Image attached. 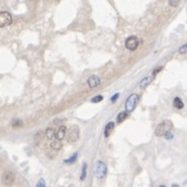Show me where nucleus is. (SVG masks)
<instances>
[{"label": "nucleus", "mask_w": 187, "mask_h": 187, "mask_svg": "<svg viewBox=\"0 0 187 187\" xmlns=\"http://www.w3.org/2000/svg\"><path fill=\"white\" fill-rule=\"evenodd\" d=\"M173 129V123L170 120H165V121H162L159 125L157 126L155 130L156 136L160 137V136H164L166 133L170 132V130Z\"/></svg>", "instance_id": "obj_1"}, {"label": "nucleus", "mask_w": 187, "mask_h": 187, "mask_svg": "<svg viewBox=\"0 0 187 187\" xmlns=\"http://www.w3.org/2000/svg\"><path fill=\"white\" fill-rule=\"evenodd\" d=\"M94 174L98 179H103L107 174V166L103 161H97L94 166Z\"/></svg>", "instance_id": "obj_2"}, {"label": "nucleus", "mask_w": 187, "mask_h": 187, "mask_svg": "<svg viewBox=\"0 0 187 187\" xmlns=\"http://www.w3.org/2000/svg\"><path fill=\"white\" fill-rule=\"evenodd\" d=\"M139 100V97H138L137 94H132L128 97V99L125 102V109L127 112H131L135 109L136 105H137V102Z\"/></svg>", "instance_id": "obj_3"}, {"label": "nucleus", "mask_w": 187, "mask_h": 187, "mask_svg": "<svg viewBox=\"0 0 187 187\" xmlns=\"http://www.w3.org/2000/svg\"><path fill=\"white\" fill-rule=\"evenodd\" d=\"M16 180V175L14 174L12 170H4L2 174V177H1V181L4 185L7 186H11V185L14 184Z\"/></svg>", "instance_id": "obj_4"}, {"label": "nucleus", "mask_w": 187, "mask_h": 187, "mask_svg": "<svg viewBox=\"0 0 187 187\" xmlns=\"http://www.w3.org/2000/svg\"><path fill=\"white\" fill-rule=\"evenodd\" d=\"M138 45H139V40L134 36H129L125 42L126 48H127L128 50H130V51H134V50L137 49Z\"/></svg>", "instance_id": "obj_5"}, {"label": "nucleus", "mask_w": 187, "mask_h": 187, "mask_svg": "<svg viewBox=\"0 0 187 187\" xmlns=\"http://www.w3.org/2000/svg\"><path fill=\"white\" fill-rule=\"evenodd\" d=\"M78 138H79V127L76 125H73L71 127V129L69 130L67 139H68L69 143H74Z\"/></svg>", "instance_id": "obj_6"}, {"label": "nucleus", "mask_w": 187, "mask_h": 187, "mask_svg": "<svg viewBox=\"0 0 187 187\" xmlns=\"http://www.w3.org/2000/svg\"><path fill=\"white\" fill-rule=\"evenodd\" d=\"M13 22L11 14L9 12H0V27H5Z\"/></svg>", "instance_id": "obj_7"}, {"label": "nucleus", "mask_w": 187, "mask_h": 187, "mask_svg": "<svg viewBox=\"0 0 187 187\" xmlns=\"http://www.w3.org/2000/svg\"><path fill=\"white\" fill-rule=\"evenodd\" d=\"M87 84L91 88H95V87H98L101 84V79L99 78L96 75H91L88 79H87Z\"/></svg>", "instance_id": "obj_8"}, {"label": "nucleus", "mask_w": 187, "mask_h": 187, "mask_svg": "<svg viewBox=\"0 0 187 187\" xmlns=\"http://www.w3.org/2000/svg\"><path fill=\"white\" fill-rule=\"evenodd\" d=\"M66 131H67L66 126H60V127L58 128L57 131H56L55 136H54V137H55V139L60 140V141H62V140L65 138V136H66Z\"/></svg>", "instance_id": "obj_9"}, {"label": "nucleus", "mask_w": 187, "mask_h": 187, "mask_svg": "<svg viewBox=\"0 0 187 187\" xmlns=\"http://www.w3.org/2000/svg\"><path fill=\"white\" fill-rule=\"evenodd\" d=\"M113 129H115V123H113V122H110V123L107 124V125L105 126V130H104L105 137H108V136L111 134V132H112Z\"/></svg>", "instance_id": "obj_10"}, {"label": "nucleus", "mask_w": 187, "mask_h": 187, "mask_svg": "<svg viewBox=\"0 0 187 187\" xmlns=\"http://www.w3.org/2000/svg\"><path fill=\"white\" fill-rule=\"evenodd\" d=\"M173 104H174L175 108H177V109H182L183 107H184V103H183V101L181 100L179 97H176V98L174 99Z\"/></svg>", "instance_id": "obj_11"}, {"label": "nucleus", "mask_w": 187, "mask_h": 187, "mask_svg": "<svg viewBox=\"0 0 187 187\" xmlns=\"http://www.w3.org/2000/svg\"><path fill=\"white\" fill-rule=\"evenodd\" d=\"M51 148L53 150H55V151H58V150H60L62 148V143L60 141V140H53L51 143Z\"/></svg>", "instance_id": "obj_12"}, {"label": "nucleus", "mask_w": 187, "mask_h": 187, "mask_svg": "<svg viewBox=\"0 0 187 187\" xmlns=\"http://www.w3.org/2000/svg\"><path fill=\"white\" fill-rule=\"evenodd\" d=\"M128 117V115L126 111H122V112H120L119 115H117V123H123L124 121H125L126 119Z\"/></svg>", "instance_id": "obj_13"}, {"label": "nucleus", "mask_w": 187, "mask_h": 187, "mask_svg": "<svg viewBox=\"0 0 187 187\" xmlns=\"http://www.w3.org/2000/svg\"><path fill=\"white\" fill-rule=\"evenodd\" d=\"M55 129L54 128H48V129L46 130V136L48 139H52V138L55 136Z\"/></svg>", "instance_id": "obj_14"}, {"label": "nucleus", "mask_w": 187, "mask_h": 187, "mask_svg": "<svg viewBox=\"0 0 187 187\" xmlns=\"http://www.w3.org/2000/svg\"><path fill=\"white\" fill-rule=\"evenodd\" d=\"M151 81H152V76H147L146 78H144L143 80L140 81V87H141V88L146 87L148 84H150Z\"/></svg>", "instance_id": "obj_15"}, {"label": "nucleus", "mask_w": 187, "mask_h": 187, "mask_svg": "<svg viewBox=\"0 0 187 187\" xmlns=\"http://www.w3.org/2000/svg\"><path fill=\"white\" fill-rule=\"evenodd\" d=\"M86 170H87V164L83 163L82 164V170H81V176H80V181H83L86 177Z\"/></svg>", "instance_id": "obj_16"}, {"label": "nucleus", "mask_w": 187, "mask_h": 187, "mask_svg": "<svg viewBox=\"0 0 187 187\" xmlns=\"http://www.w3.org/2000/svg\"><path fill=\"white\" fill-rule=\"evenodd\" d=\"M77 156H78V154L74 153V154H73L72 157H70L69 159L65 160V162H66V163H74V162L76 161V159H77Z\"/></svg>", "instance_id": "obj_17"}, {"label": "nucleus", "mask_w": 187, "mask_h": 187, "mask_svg": "<svg viewBox=\"0 0 187 187\" xmlns=\"http://www.w3.org/2000/svg\"><path fill=\"white\" fill-rule=\"evenodd\" d=\"M102 100H103V96H101V95H98V96L94 97V98L91 99V101L93 103H99V102H101Z\"/></svg>", "instance_id": "obj_18"}, {"label": "nucleus", "mask_w": 187, "mask_h": 187, "mask_svg": "<svg viewBox=\"0 0 187 187\" xmlns=\"http://www.w3.org/2000/svg\"><path fill=\"white\" fill-rule=\"evenodd\" d=\"M179 53H180V54L187 53V43H186V44L183 45V46L180 47V49H179Z\"/></svg>", "instance_id": "obj_19"}, {"label": "nucleus", "mask_w": 187, "mask_h": 187, "mask_svg": "<svg viewBox=\"0 0 187 187\" xmlns=\"http://www.w3.org/2000/svg\"><path fill=\"white\" fill-rule=\"evenodd\" d=\"M22 125H23V122L20 121V120H15V121L13 122V127H15V128L22 127Z\"/></svg>", "instance_id": "obj_20"}, {"label": "nucleus", "mask_w": 187, "mask_h": 187, "mask_svg": "<svg viewBox=\"0 0 187 187\" xmlns=\"http://www.w3.org/2000/svg\"><path fill=\"white\" fill-rule=\"evenodd\" d=\"M36 187H46V182H45L44 179H43V178H42V179H40Z\"/></svg>", "instance_id": "obj_21"}, {"label": "nucleus", "mask_w": 187, "mask_h": 187, "mask_svg": "<svg viewBox=\"0 0 187 187\" xmlns=\"http://www.w3.org/2000/svg\"><path fill=\"white\" fill-rule=\"evenodd\" d=\"M119 96H120V94H119V93L115 94V95H113V96L111 97V99H110V100H111V102H112V103H115V100H117V99L119 98Z\"/></svg>", "instance_id": "obj_22"}, {"label": "nucleus", "mask_w": 187, "mask_h": 187, "mask_svg": "<svg viewBox=\"0 0 187 187\" xmlns=\"http://www.w3.org/2000/svg\"><path fill=\"white\" fill-rule=\"evenodd\" d=\"M162 68H163V67H161V66H160V67H158L157 69H155V70H154V72H153V76H155V75L157 74V73H159L160 71L162 70Z\"/></svg>", "instance_id": "obj_23"}, {"label": "nucleus", "mask_w": 187, "mask_h": 187, "mask_svg": "<svg viewBox=\"0 0 187 187\" xmlns=\"http://www.w3.org/2000/svg\"><path fill=\"white\" fill-rule=\"evenodd\" d=\"M173 136H174V135H173V133H172V132H168V133H166L165 135H164V137H165L166 139H172V138H173Z\"/></svg>", "instance_id": "obj_24"}, {"label": "nucleus", "mask_w": 187, "mask_h": 187, "mask_svg": "<svg viewBox=\"0 0 187 187\" xmlns=\"http://www.w3.org/2000/svg\"><path fill=\"white\" fill-rule=\"evenodd\" d=\"M178 4H179V1H174V0L170 1V5H172V7H177Z\"/></svg>", "instance_id": "obj_25"}, {"label": "nucleus", "mask_w": 187, "mask_h": 187, "mask_svg": "<svg viewBox=\"0 0 187 187\" xmlns=\"http://www.w3.org/2000/svg\"><path fill=\"white\" fill-rule=\"evenodd\" d=\"M172 187H179V185L178 184H173Z\"/></svg>", "instance_id": "obj_26"}, {"label": "nucleus", "mask_w": 187, "mask_h": 187, "mask_svg": "<svg viewBox=\"0 0 187 187\" xmlns=\"http://www.w3.org/2000/svg\"><path fill=\"white\" fill-rule=\"evenodd\" d=\"M69 187H74V185H72V184H71V185H70V186H69Z\"/></svg>", "instance_id": "obj_27"}, {"label": "nucleus", "mask_w": 187, "mask_h": 187, "mask_svg": "<svg viewBox=\"0 0 187 187\" xmlns=\"http://www.w3.org/2000/svg\"><path fill=\"white\" fill-rule=\"evenodd\" d=\"M159 187H165V186H163V185H161V186H159Z\"/></svg>", "instance_id": "obj_28"}]
</instances>
